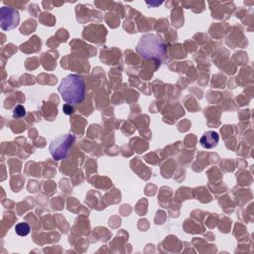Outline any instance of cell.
I'll return each mask as SVG.
<instances>
[{"label":"cell","mask_w":254,"mask_h":254,"mask_svg":"<svg viewBox=\"0 0 254 254\" xmlns=\"http://www.w3.org/2000/svg\"><path fill=\"white\" fill-rule=\"evenodd\" d=\"M58 90L63 100L74 105L81 102L85 96V82L81 75L68 74L63 78Z\"/></svg>","instance_id":"1"},{"label":"cell","mask_w":254,"mask_h":254,"mask_svg":"<svg viewBox=\"0 0 254 254\" xmlns=\"http://www.w3.org/2000/svg\"><path fill=\"white\" fill-rule=\"evenodd\" d=\"M136 51L144 58V59H156L162 60L166 55V47L160 42V40L152 34L144 35L137 47Z\"/></svg>","instance_id":"2"},{"label":"cell","mask_w":254,"mask_h":254,"mask_svg":"<svg viewBox=\"0 0 254 254\" xmlns=\"http://www.w3.org/2000/svg\"><path fill=\"white\" fill-rule=\"evenodd\" d=\"M74 136L71 134H65L54 139L50 145V153L55 160L64 159L72 144L74 143Z\"/></svg>","instance_id":"3"},{"label":"cell","mask_w":254,"mask_h":254,"mask_svg":"<svg viewBox=\"0 0 254 254\" xmlns=\"http://www.w3.org/2000/svg\"><path fill=\"white\" fill-rule=\"evenodd\" d=\"M20 21L19 12L11 7L1 8V28L4 31L11 30L18 26Z\"/></svg>","instance_id":"4"},{"label":"cell","mask_w":254,"mask_h":254,"mask_svg":"<svg viewBox=\"0 0 254 254\" xmlns=\"http://www.w3.org/2000/svg\"><path fill=\"white\" fill-rule=\"evenodd\" d=\"M218 141H219V136L216 132L207 131L200 137L199 143L205 149H212L217 146Z\"/></svg>","instance_id":"5"},{"label":"cell","mask_w":254,"mask_h":254,"mask_svg":"<svg viewBox=\"0 0 254 254\" xmlns=\"http://www.w3.org/2000/svg\"><path fill=\"white\" fill-rule=\"evenodd\" d=\"M15 232H16V234H18L20 236H26L30 233V226L26 222L18 223L15 226Z\"/></svg>","instance_id":"6"},{"label":"cell","mask_w":254,"mask_h":254,"mask_svg":"<svg viewBox=\"0 0 254 254\" xmlns=\"http://www.w3.org/2000/svg\"><path fill=\"white\" fill-rule=\"evenodd\" d=\"M26 115V110L22 105H17L14 108V112H13V116L14 118H21L23 116Z\"/></svg>","instance_id":"7"},{"label":"cell","mask_w":254,"mask_h":254,"mask_svg":"<svg viewBox=\"0 0 254 254\" xmlns=\"http://www.w3.org/2000/svg\"><path fill=\"white\" fill-rule=\"evenodd\" d=\"M63 110L64 112L66 114V115H70L72 112H73V106L71 104H68V103H65L63 107Z\"/></svg>","instance_id":"8"}]
</instances>
